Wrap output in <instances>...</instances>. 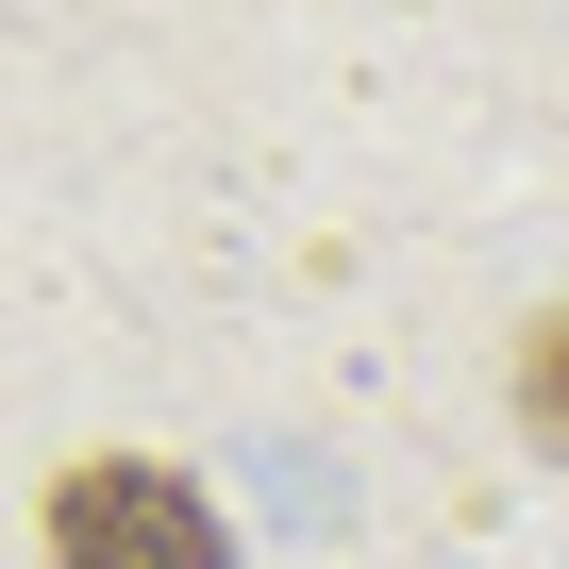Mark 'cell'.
<instances>
[{
  "mask_svg": "<svg viewBox=\"0 0 569 569\" xmlns=\"http://www.w3.org/2000/svg\"><path fill=\"white\" fill-rule=\"evenodd\" d=\"M51 569H234V536L168 452H84L51 469Z\"/></svg>",
  "mask_w": 569,
  "mask_h": 569,
  "instance_id": "6da1fadb",
  "label": "cell"
},
{
  "mask_svg": "<svg viewBox=\"0 0 569 569\" xmlns=\"http://www.w3.org/2000/svg\"><path fill=\"white\" fill-rule=\"evenodd\" d=\"M502 402H519V436H536V452H569V302H552V319H519Z\"/></svg>",
  "mask_w": 569,
  "mask_h": 569,
  "instance_id": "7a4b0ae2",
  "label": "cell"
}]
</instances>
